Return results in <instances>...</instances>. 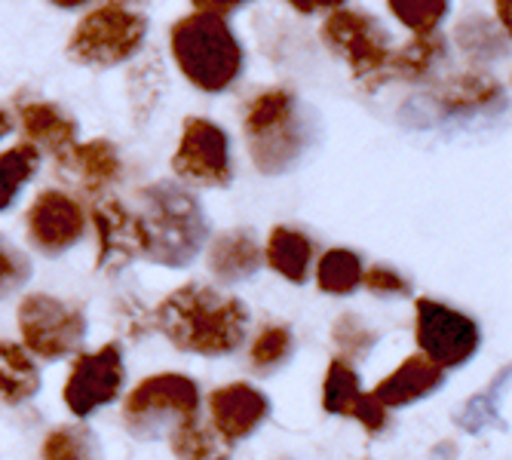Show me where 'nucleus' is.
<instances>
[{
    "label": "nucleus",
    "instance_id": "obj_1",
    "mask_svg": "<svg viewBox=\"0 0 512 460\" xmlns=\"http://www.w3.org/2000/svg\"><path fill=\"white\" fill-rule=\"evenodd\" d=\"M157 326L181 350L224 356L246 338L249 313L234 295H221L206 286H184L157 307Z\"/></svg>",
    "mask_w": 512,
    "mask_h": 460
},
{
    "label": "nucleus",
    "instance_id": "obj_2",
    "mask_svg": "<svg viewBox=\"0 0 512 460\" xmlns=\"http://www.w3.org/2000/svg\"><path fill=\"white\" fill-rule=\"evenodd\" d=\"M142 206L145 212L138 218L145 227L148 258L166 267H184L200 255L209 237V224L194 194L178 184L160 181L142 191Z\"/></svg>",
    "mask_w": 512,
    "mask_h": 460
},
{
    "label": "nucleus",
    "instance_id": "obj_3",
    "mask_svg": "<svg viewBox=\"0 0 512 460\" xmlns=\"http://www.w3.org/2000/svg\"><path fill=\"white\" fill-rule=\"evenodd\" d=\"M169 43L181 74L203 92H224L243 71V46L221 16L194 13L178 19Z\"/></svg>",
    "mask_w": 512,
    "mask_h": 460
},
{
    "label": "nucleus",
    "instance_id": "obj_4",
    "mask_svg": "<svg viewBox=\"0 0 512 460\" xmlns=\"http://www.w3.org/2000/svg\"><path fill=\"white\" fill-rule=\"evenodd\" d=\"M249 154L267 175L292 169L307 148V120L301 117L295 92L264 89L246 108L243 117Z\"/></svg>",
    "mask_w": 512,
    "mask_h": 460
},
{
    "label": "nucleus",
    "instance_id": "obj_5",
    "mask_svg": "<svg viewBox=\"0 0 512 460\" xmlns=\"http://www.w3.org/2000/svg\"><path fill=\"white\" fill-rule=\"evenodd\" d=\"M148 37V22L129 7L105 4L83 16L68 40L71 59L92 68H114L129 62Z\"/></svg>",
    "mask_w": 512,
    "mask_h": 460
},
{
    "label": "nucleus",
    "instance_id": "obj_6",
    "mask_svg": "<svg viewBox=\"0 0 512 460\" xmlns=\"http://www.w3.org/2000/svg\"><path fill=\"white\" fill-rule=\"evenodd\" d=\"M322 43L350 68L353 80L368 92L381 86L384 65L393 53L387 28L356 10H335L322 22Z\"/></svg>",
    "mask_w": 512,
    "mask_h": 460
},
{
    "label": "nucleus",
    "instance_id": "obj_7",
    "mask_svg": "<svg viewBox=\"0 0 512 460\" xmlns=\"http://www.w3.org/2000/svg\"><path fill=\"white\" fill-rule=\"evenodd\" d=\"M19 332L25 347L40 359L71 356L86 335V316L80 307L53 295L34 292L19 307Z\"/></svg>",
    "mask_w": 512,
    "mask_h": 460
},
{
    "label": "nucleus",
    "instance_id": "obj_8",
    "mask_svg": "<svg viewBox=\"0 0 512 460\" xmlns=\"http://www.w3.org/2000/svg\"><path fill=\"white\" fill-rule=\"evenodd\" d=\"M172 169L191 184L200 188H224L234 175L230 169V142L227 132L212 120L191 117L184 123L178 151L172 157Z\"/></svg>",
    "mask_w": 512,
    "mask_h": 460
},
{
    "label": "nucleus",
    "instance_id": "obj_9",
    "mask_svg": "<svg viewBox=\"0 0 512 460\" xmlns=\"http://www.w3.org/2000/svg\"><path fill=\"white\" fill-rule=\"evenodd\" d=\"M417 344L424 356L442 368L463 365L479 350V326L439 301H417Z\"/></svg>",
    "mask_w": 512,
    "mask_h": 460
},
{
    "label": "nucleus",
    "instance_id": "obj_10",
    "mask_svg": "<svg viewBox=\"0 0 512 460\" xmlns=\"http://www.w3.org/2000/svg\"><path fill=\"white\" fill-rule=\"evenodd\" d=\"M200 408V390L191 378H181V375H157L138 384L129 399H126V421L135 430H145L148 424L166 418L184 421L197 414Z\"/></svg>",
    "mask_w": 512,
    "mask_h": 460
},
{
    "label": "nucleus",
    "instance_id": "obj_11",
    "mask_svg": "<svg viewBox=\"0 0 512 460\" xmlns=\"http://www.w3.org/2000/svg\"><path fill=\"white\" fill-rule=\"evenodd\" d=\"M123 387V359L114 344L102 347L99 353L80 356L71 368L65 387V402L74 414L86 418L96 408L108 405Z\"/></svg>",
    "mask_w": 512,
    "mask_h": 460
},
{
    "label": "nucleus",
    "instance_id": "obj_12",
    "mask_svg": "<svg viewBox=\"0 0 512 460\" xmlns=\"http://www.w3.org/2000/svg\"><path fill=\"white\" fill-rule=\"evenodd\" d=\"M83 227V206L62 191H43L28 209V237L46 255L71 249L83 237Z\"/></svg>",
    "mask_w": 512,
    "mask_h": 460
},
{
    "label": "nucleus",
    "instance_id": "obj_13",
    "mask_svg": "<svg viewBox=\"0 0 512 460\" xmlns=\"http://www.w3.org/2000/svg\"><path fill=\"white\" fill-rule=\"evenodd\" d=\"M92 221H96L99 230V264L105 270L126 267L148 252L142 218L129 212L120 200H99L92 206Z\"/></svg>",
    "mask_w": 512,
    "mask_h": 460
},
{
    "label": "nucleus",
    "instance_id": "obj_14",
    "mask_svg": "<svg viewBox=\"0 0 512 460\" xmlns=\"http://www.w3.org/2000/svg\"><path fill=\"white\" fill-rule=\"evenodd\" d=\"M430 102L436 105L439 117H454V120H467L479 114H491L503 108L506 102V89L500 80L482 71H467L445 80L430 92Z\"/></svg>",
    "mask_w": 512,
    "mask_h": 460
},
{
    "label": "nucleus",
    "instance_id": "obj_15",
    "mask_svg": "<svg viewBox=\"0 0 512 460\" xmlns=\"http://www.w3.org/2000/svg\"><path fill=\"white\" fill-rule=\"evenodd\" d=\"M322 405L332 414L356 418L371 433L384 430V424H387V408L371 393L359 390V375L344 359H335L329 365V375H325V387H322Z\"/></svg>",
    "mask_w": 512,
    "mask_h": 460
},
{
    "label": "nucleus",
    "instance_id": "obj_16",
    "mask_svg": "<svg viewBox=\"0 0 512 460\" xmlns=\"http://www.w3.org/2000/svg\"><path fill=\"white\" fill-rule=\"evenodd\" d=\"M209 411H212V427L227 439H246L249 433H255L264 418H267V399L249 387V384H230V387H221L209 396Z\"/></svg>",
    "mask_w": 512,
    "mask_h": 460
},
{
    "label": "nucleus",
    "instance_id": "obj_17",
    "mask_svg": "<svg viewBox=\"0 0 512 460\" xmlns=\"http://www.w3.org/2000/svg\"><path fill=\"white\" fill-rule=\"evenodd\" d=\"M442 381H445L442 365H436L427 356H411L390 378H384L371 396H375L384 408H396V405H408V402L430 396L433 390L442 387Z\"/></svg>",
    "mask_w": 512,
    "mask_h": 460
},
{
    "label": "nucleus",
    "instance_id": "obj_18",
    "mask_svg": "<svg viewBox=\"0 0 512 460\" xmlns=\"http://www.w3.org/2000/svg\"><path fill=\"white\" fill-rule=\"evenodd\" d=\"M59 160L89 194L111 191L120 178V172H123L117 148L111 142H105V138H92V142H86V145H74Z\"/></svg>",
    "mask_w": 512,
    "mask_h": 460
},
{
    "label": "nucleus",
    "instance_id": "obj_19",
    "mask_svg": "<svg viewBox=\"0 0 512 460\" xmlns=\"http://www.w3.org/2000/svg\"><path fill=\"white\" fill-rule=\"evenodd\" d=\"M19 120H22L28 145H34L37 151H50V154L62 157L77 145V123L53 102L22 105Z\"/></svg>",
    "mask_w": 512,
    "mask_h": 460
},
{
    "label": "nucleus",
    "instance_id": "obj_20",
    "mask_svg": "<svg viewBox=\"0 0 512 460\" xmlns=\"http://www.w3.org/2000/svg\"><path fill=\"white\" fill-rule=\"evenodd\" d=\"M448 56V43L439 34H427V37H414L408 40L402 50H393L384 74H381V86L390 80H408V83H421L427 80Z\"/></svg>",
    "mask_w": 512,
    "mask_h": 460
},
{
    "label": "nucleus",
    "instance_id": "obj_21",
    "mask_svg": "<svg viewBox=\"0 0 512 460\" xmlns=\"http://www.w3.org/2000/svg\"><path fill=\"white\" fill-rule=\"evenodd\" d=\"M209 267L224 286L249 280V276L261 267V249L255 243L252 230H230V234H221L212 243Z\"/></svg>",
    "mask_w": 512,
    "mask_h": 460
},
{
    "label": "nucleus",
    "instance_id": "obj_22",
    "mask_svg": "<svg viewBox=\"0 0 512 460\" xmlns=\"http://www.w3.org/2000/svg\"><path fill=\"white\" fill-rule=\"evenodd\" d=\"M267 264L286 276L289 283H304L307 280V267L313 258V243L292 227H273V234L267 240Z\"/></svg>",
    "mask_w": 512,
    "mask_h": 460
},
{
    "label": "nucleus",
    "instance_id": "obj_23",
    "mask_svg": "<svg viewBox=\"0 0 512 460\" xmlns=\"http://www.w3.org/2000/svg\"><path fill=\"white\" fill-rule=\"evenodd\" d=\"M454 40L470 62L491 65L509 53V37L497 22H488L485 16H470L454 28Z\"/></svg>",
    "mask_w": 512,
    "mask_h": 460
},
{
    "label": "nucleus",
    "instance_id": "obj_24",
    "mask_svg": "<svg viewBox=\"0 0 512 460\" xmlns=\"http://www.w3.org/2000/svg\"><path fill=\"white\" fill-rule=\"evenodd\" d=\"M172 451L178 460H227L230 442L212 424H203L197 414H191V418L178 421L172 433Z\"/></svg>",
    "mask_w": 512,
    "mask_h": 460
},
{
    "label": "nucleus",
    "instance_id": "obj_25",
    "mask_svg": "<svg viewBox=\"0 0 512 460\" xmlns=\"http://www.w3.org/2000/svg\"><path fill=\"white\" fill-rule=\"evenodd\" d=\"M37 384L40 375L31 356L16 344L0 341V399L10 405H22L37 393Z\"/></svg>",
    "mask_w": 512,
    "mask_h": 460
},
{
    "label": "nucleus",
    "instance_id": "obj_26",
    "mask_svg": "<svg viewBox=\"0 0 512 460\" xmlns=\"http://www.w3.org/2000/svg\"><path fill=\"white\" fill-rule=\"evenodd\" d=\"M37 166H40V151L28 142L0 154V212L13 206L25 184L37 175Z\"/></svg>",
    "mask_w": 512,
    "mask_h": 460
},
{
    "label": "nucleus",
    "instance_id": "obj_27",
    "mask_svg": "<svg viewBox=\"0 0 512 460\" xmlns=\"http://www.w3.org/2000/svg\"><path fill=\"white\" fill-rule=\"evenodd\" d=\"M362 261L350 249H332L319 261V289L329 295H350L362 283Z\"/></svg>",
    "mask_w": 512,
    "mask_h": 460
},
{
    "label": "nucleus",
    "instance_id": "obj_28",
    "mask_svg": "<svg viewBox=\"0 0 512 460\" xmlns=\"http://www.w3.org/2000/svg\"><path fill=\"white\" fill-rule=\"evenodd\" d=\"M390 13L414 34V37H427L436 34L442 19L451 10V0H387Z\"/></svg>",
    "mask_w": 512,
    "mask_h": 460
},
{
    "label": "nucleus",
    "instance_id": "obj_29",
    "mask_svg": "<svg viewBox=\"0 0 512 460\" xmlns=\"http://www.w3.org/2000/svg\"><path fill=\"white\" fill-rule=\"evenodd\" d=\"M40 460H102L99 442L83 427H62L46 436Z\"/></svg>",
    "mask_w": 512,
    "mask_h": 460
},
{
    "label": "nucleus",
    "instance_id": "obj_30",
    "mask_svg": "<svg viewBox=\"0 0 512 460\" xmlns=\"http://www.w3.org/2000/svg\"><path fill=\"white\" fill-rule=\"evenodd\" d=\"M295 338L286 326H267L258 332L255 344H252V365L261 368V372H270V368L283 365L292 356Z\"/></svg>",
    "mask_w": 512,
    "mask_h": 460
},
{
    "label": "nucleus",
    "instance_id": "obj_31",
    "mask_svg": "<svg viewBox=\"0 0 512 460\" xmlns=\"http://www.w3.org/2000/svg\"><path fill=\"white\" fill-rule=\"evenodd\" d=\"M335 344H338V350L347 359H365L371 350H375L378 335L371 332V329H365L362 319H356V316L347 313V316H341L335 322Z\"/></svg>",
    "mask_w": 512,
    "mask_h": 460
},
{
    "label": "nucleus",
    "instance_id": "obj_32",
    "mask_svg": "<svg viewBox=\"0 0 512 460\" xmlns=\"http://www.w3.org/2000/svg\"><path fill=\"white\" fill-rule=\"evenodd\" d=\"M28 273H31L28 261L13 246H7L4 240H0V295L19 289L28 280Z\"/></svg>",
    "mask_w": 512,
    "mask_h": 460
},
{
    "label": "nucleus",
    "instance_id": "obj_33",
    "mask_svg": "<svg viewBox=\"0 0 512 460\" xmlns=\"http://www.w3.org/2000/svg\"><path fill=\"white\" fill-rule=\"evenodd\" d=\"M362 283L375 295H408V280L387 264H378L368 273H362Z\"/></svg>",
    "mask_w": 512,
    "mask_h": 460
},
{
    "label": "nucleus",
    "instance_id": "obj_34",
    "mask_svg": "<svg viewBox=\"0 0 512 460\" xmlns=\"http://www.w3.org/2000/svg\"><path fill=\"white\" fill-rule=\"evenodd\" d=\"M246 4V0H194V7L197 13H209V16H227V13H234Z\"/></svg>",
    "mask_w": 512,
    "mask_h": 460
},
{
    "label": "nucleus",
    "instance_id": "obj_35",
    "mask_svg": "<svg viewBox=\"0 0 512 460\" xmlns=\"http://www.w3.org/2000/svg\"><path fill=\"white\" fill-rule=\"evenodd\" d=\"M286 4L298 13H335L344 0H286Z\"/></svg>",
    "mask_w": 512,
    "mask_h": 460
},
{
    "label": "nucleus",
    "instance_id": "obj_36",
    "mask_svg": "<svg viewBox=\"0 0 512 460\" xmlns=\"http://www.w3.org/2000/svg\"><path fill=\"white\" fill-rule=\"evenodd\" d=\"M494 7H497V25L503 28V31H509V0H494Z\"/></svg>",
    "mask_w": 512,
    "mask_h": 460
},
{
    "label": "nucleus",
    "instance_id": "obj_37",
    "mask_svg": "<svg viewBox=\"0 0 512 460\" xmlns=\"http://www.w3.org/2000/svg\"><path fill=\"white\" fill-rule=\"evenodd\" d=\"M13 132V117L7 111H0V138H7Z\"/></svg>",
    "mask_w": 512,
    "mask_h": 460
},
{
    "label": "nucleus",
    "instance_id": "obj_38",
    "mask_svg": "<svg viewBox=\"0 0 512 460\" xmlns=\"http://www.w3.org/2000/svg\"><path fill=\"white\" fill-rule=\"evenodd\" d=\"M50 4H56V7H62V10H77V7L86 4V0H50Z\"/></svg>",
    "mask_w": 512,
    "mask_h": 460
},
{
    "label": "nucleus",
    "instance_id": "obj_39",
    "mask_svg": "<svg viewBox=\"0 0 512 460\" xmlns=\"http://www.w3.org/2000/svg\"><path fill=\"white\" fill-rule=\"evenodd\" d=\"M114 4H120V7H123V4H132V0H114Z\"/></svg>",
    "mask_w": 512,
    "mask_h": 460
}]
</instances>
